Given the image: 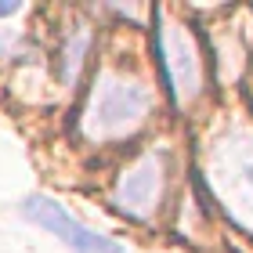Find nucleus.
<instances>
[{
  "mask_svg": "<svg viewBox=\"0 0 253 253\" xmlns=\"http://www.w3.org/2000/svg\"><path fill=\"white\" fill-rule=\"evenodd\" d=\"M15 11H22V4H15V0H11V4H0V18L15 15Z\"/></svg>",
  "mask_w": 253,
  "mask_h": 253,
  "instance_id": "nucleus-5",
  "label": "nucleus"
},
{
  "mask_svg": "<svg viewBox=\"0 0 253 253\" xmlns=\"http://www.w3.org/2000/svg\"><path fill=\"white\" fill-rule=\"evenodd\" d=\"M163 177H167V152H145L130 170H123L112 199H116V206L123 213L145 221V217H152V210L159 206Z\"/></svg>",
  "mask_w": 253,
  "mask_h": 253,
  "instance_id": "nucleus-3",
  "label": "nucleus"
},
{
  "mask_svg": "<svg viewBox=\"0 0 253 253\" xmlns=\"http://www.w3.org/2000/svg\"><path fill=\"white\" fill-rule=\"evenodd\" d=\"M90 47V33L80 29L73 43H65V58H62V80L65 84H76V73H80V62H84V54Z\"/></svg>",
  "mask_w": 253,
  "mask_h": 253,
  "instance_id": "nucleus-4",
  "label": "nucleus"
},
{
  "mask_svg": "<svg viewBox=\"0 0 253 253\" xmlns=\"http://www.w3.org/2000/svg\"><path fill=\"white\" fill-rule=\"evenodd\" d=\"M22 217L33 221V224H40L43 232H51L73 253H123V246L116 239H109L101 232H90L84 221H76V217L69 213L62 203H54L51 195H29V199L22 203Z\"/></svg>",
  "mask_w": 253,
  "mask_h": 253,
  "instance_id": "nucleus-2",
  "label": "nucleus"
},
{
  "mask_svg": "<svg viewBox=\"0 0 253 253\" xmlns=\"http://www.w3.org/2000/svg\"><path fill=\"white\" fill-rule=\"evenodd\" d=\"M148 90L134 80H120L112 73H101L94 80L90 101L84 109V126L90 137H120L130 126H137L148 112Z\"/></svg>",
  "mask_w": 253,
  "mask_h": 253,
  "instance_id": "nucleus-1",
  "label": "nucleus"
},
{
  "mask_svg": "<svg viewBox=\"0 0 253 253\" xmlns=\"http://www.w3.org/2000/svg\"><path fill=\"white\" fill-rule=\"evenodd\" d=\"M243 177H246V185L253 188V163H246V167H243Z\"/></svg>",
  "mask_w": 253,
  "mask_h": 253,
  "instance_id": "nucleus-6",
  "label": "nucleus"
}]
</instances>
